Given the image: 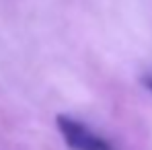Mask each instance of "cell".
<instances>
[{
	"instance_id": "1",
	"label": "cell",
	"mask_w": 152,
	"mask_h": 150,
	"mask_svg": "<svg viewBox=\"0 0 152 150\" xmlns=\"http://www.w3.org/2000/svg\"><path fill=\"white\" fill-rule=\"evenodd\" d=\"M56 125L70 150H115L109 140H105L97 132H93L88 125L76 121L74 117L58 115Z\"/></svg>"
},
{
	"instance_id": "2",
	"label": "cell",
	"mask_w": 152,
	"mask_h": 150,
	"mask_svg": "<svg viewBox=\"0 0 152 150\" xmlns=\"http://www.w3.org/2000/svg\"><path fill=\"white\" fill-rule=\"evenodd\" d=\"M144 86L152 93V78H144Z\"/></svg>"
}]
</instances>
